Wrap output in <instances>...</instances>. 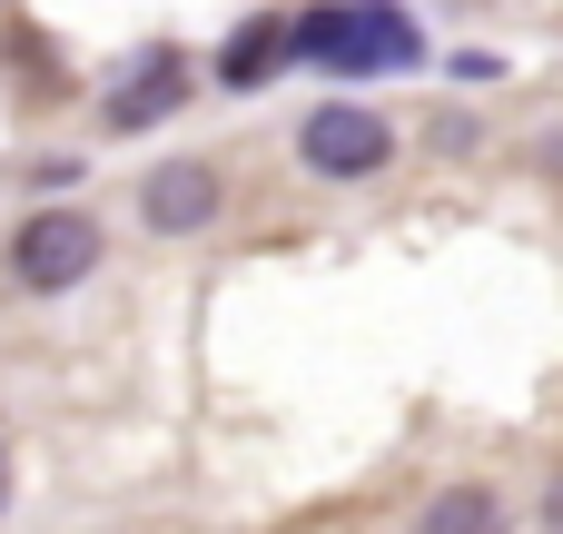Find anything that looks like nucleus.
Wrapping results in <instances>:
<instances>
[{
  "label": "nucleus",
  "instance_id": "f03ea898",
  "mask_svg": "<svg viewBox=\"0 0 563 534\" xmlns=\"http://www.w3.org/2000/svg\"><path fill=\"white\" fill-rule=\"evenodd\" d=\"M297 149H307V168H317V178H376L396 139H386V119H376V109H336V99H327V109L297 129Z\"/></svg>",
  "mask_w": 563,
  "mask_h": 534
},
{
  "label": "nucleus",
  "instance_id": "20e7f679",
  "mask_svg": "<svg viewBox=\"0 0 563 534\" xmlns=\"http://www.w3.org/2000/svg\"><path fill=\"white\" fill-rule=\"evenodd\" d=\"M178 69H188L178 50H148V59H129V79L109 89V129H148V119H168V109H178V89H188Z\"/></svg>",
  "mask_w": 563,
  "mask_h": 534
},
{
  "label": "nucleus",
  "instance_id": "423d86ee",
  "mask_svg": "<svg viewBox=\"0 0 563 534\" xmlns=\"http://www.w3.org/2000/svg\"><path fill=\"white\" fill-rule=\"evenodd\" d=\"M356 20H366V69H416V20L396 0H356Z\"/></svg>",
  "mask_w": 563,
  "mask_h": 534
},
{
  "label": "nucleus",
  "instance_id": "0eeeda50",
  "mask_svg": "<svg viewBox=\"0 0 563 534\" xmlns=\"http://www.w3.org/2000/svg\"><path fill=\"white\" fill-rule=\"evenodd\" d=\"M277 50H287V30H277V20H247V30L228 40V59H218V79H238V89H257V79H277Z\"/></svg>",
  "mask_w": 563,
  "mask_h": 534
},
{
  "label": "nucleus",
  "instance_id": "39448f33",
  "mask_svg": "<svg viewBox=\"0 0 563 534\" xmlns=\"http://www.w3.org/2000/svg\"><path fill=\"white\" fill-rule=\"evenodd\" d=\"M287 50H297V59H317V69H366V20H356V0H346V10H336V0H327V10H307V20L287 30Z\"/></svg>",
  "mask_w": 563,
  "mask_h": 534
},
{
  "label": "nucleus",
  "instance_id": "1a4fd4ad",
  "mask_svg": "<svg viewBox=\"0 0 563 534\" xmlns=\"http://www.w3.org/2000/svg\"><path fill=\"white\" fill-rule=\"evenodd\" d=\"M544 515H554V525H563V486H554V495H544Z\"/></svg>",
  "mask_w": 563,
  "mask_h": 534
},
{
  "label": "nucleus",
  "instance_id": "6e6552de",
  "mask_svg": "<svg viewBox=\"0 0 563 534\" xmlns=\"http://www.w3.org/2000/svg\"><path fill=\"white\" fill-rule=\"evenodd\" d=\"M435 525H445V534H465V525H495V495H445V505H435Z\"/></svg>",
  "mask_w": 563,
  "mask_h": 534
},
{
  "label": "nucleus",
  "instance_id": "7ed1b4c3",
  "mask_svg": "<svg viewBox=\"0 0 563 534\" xmlns=\"http://www.w3.org/2000/svg\"><path fill=\"white\" fill-rule=\"evenodd\" d=\"M139 218H148V228H168V238L208 228V218H218V168H198V159H168V168H148V188H139Z\"/></svg>",
  "mask_w": 563,
  "mask_h": 534
},
{
  "label": "nucleus",
  "instance_id": "f257e3e1",
  "mask_svg": "<svg viewBox=\"0 0 563 534\" xmlns=\"http://www.w3.org/2000/svg\"><path fill=\"white\" fill-rule=\"evenodd\" d=\"M10 268H20V287H40V297L79 287V277L99 268V218H79V208L30 218V228H20V248H10Z\"/></svg>",
  "mask_w": 563,
  "mask_h": 534
}]
</instances>
